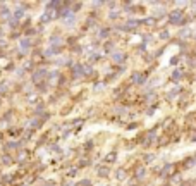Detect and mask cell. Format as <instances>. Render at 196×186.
I'll use <instances>...</instances> for the list:
<instances>
[{
	"label": "cell",
	"mask_w": 196,
	"mask_h": 186,
	"mask_svg": "<svg viewBox=\"0 0 196 186\" xmlns=\"http://www.w3.org/2000/svg\"><path fill=\"white\" fill-rule=\"evenodd\" d=\"M4 162H5L7 165H11V164H12V159H11V157H7V155H5V157H4Z\"/></svg>",
	"instance_id": "4"
},
{
	"label": "cell",
	"mask_w": 196,
	"mask_h": 186,
	"mask_svg": "<svg viewBox=\"0 0 196 186\" xmlns=\"http://www.w3.org/2000/svg\"><path fill=\"white\" fill-rule=\"evenodd\" d=\"M31 47V41L28 40V38H24V40H21V49L22 50H28Z\"/></svg>",
	"instance_id": "2"
},
{
	"label": "cell",
	"mask_w": 196,
	"mask_h": 186,
	"mask_svg": "<svg viewBox=\"0 0 196 186\" xmlns=\"http://www.w3.org/2000/svg\"><path fill=\"white\" fill-rule=\"evenodd\" d=\"M33 60H34V62H38V60H41V55H34V57H33Z\"/></svg>",
	"instance_id": "7"
},
{
	"label": "cell",
	"mask_w": 196,
	"mask_h": 186,
	"mask_svg": "<svg viewBox=\"0 0 196 186\" xmlns=\"http://www.w3.org/2000/svg\"><path fill=\"white\" fill-rule=\"evenodd\" d=\"M76 174V169L72 167V169H69V171H67V176H74Z\"/></svg>",
	"instance_id": "5"
},
{
	"label": "cell",
	"mask_w": 196,
	"mask_h": 186,
	"mask_svg": "<svg viewBox=\"0 0 196 186\" xmlns=\"http://www.w3.org/2000/svg\"><path fill=\"white\" fill-rule=\"evenodd\" d=\"M45 74H47V71H45V69H40V71H36V72H34V76H33L34 83H38V79H43Z\"/></svg>",
	"instance_id": "1"
},
{
	"label": "cell",
	"mask_w": 196,
	"mask_h": 186,
	"mask_svg": "<svg viewBox=\"0 0 196 186\" xmlns=\"http://www.w3.org/2000/svg\"><path fill=\"white\" fill-rule=\"evenodd\" d=\"M7 148H9V150H11V148L14 150V148H17V145H16V143H9V145H7Z\"/></svg>",
	"instance_id": "6"
},
{
	"label": "cell",
	"mask_w": 196,
	"mask_h": 186,
	"mask_svg": "<svg viewBox=\"0 0 196 186\" xmlns=\"http://www.w3.org/2000/svg\"><path fill=\"white\" fill-rule=\"evenodd\" d=\"M19 160H26L28 159V153H24V152H19V157H17Z\"/></svg>",
	"instance_id": "3"
}]
</instances>
